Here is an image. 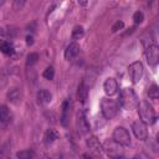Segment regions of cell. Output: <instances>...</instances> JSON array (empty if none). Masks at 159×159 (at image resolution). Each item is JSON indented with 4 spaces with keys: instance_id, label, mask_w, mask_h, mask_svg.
I'll return each mask as SVG.
<instances>
[{
    "instance_id": "obj_1",
    "label": "cell",
    "mask_w": 159,
    "mask_h": 159,
    "mask_svg": "<svg viewBox=\"0 0 159 159\" xmlns=\"http://www.w3.org/2000/svg\"><path fill=\"white\" fill-rule=\"evenodd\" d=\"M139 101H138V97L135 94V92L132 89V88H123L120 89L119 92V104L124 108V109H134L137 106H138Z\"/></svg>"
},
{
    "instance_id": "obj_2",
    "label": "cell",
    "mask_w": 159,
    "mask_h": 159,
    "mask_svg": "<svg viewBox=\"0 0 159 159\" xmlns=\"http://www.w3.org/2000/svg\"><path fill=\"white\" fill-rule=\"evenodd\" d=\"M137 107H138L139 119H140L144 124H147V123L152 124V123L155 120V112H154V109H153V107H152V104H150L149 102L142 101V102L138 103Z\"/></svg>"
},
{
    "instance_id": "obj_3",
    "label": "cell",
    "mask_w": 159,
    "mask_h": 159,
    "mask_svg": "<svg viewBox=\"0 0 159 159\" xmlns=\"http://www.w3.org/2000/svg\"><path fill=\"white\" fill-rule=\"evenodd\" d=\"M101 109H102V114L106 119H112L118 113V103L111 98H102Z\"/></svg>"
},
{
    "instance_id": "obj_4",
    "label": "cell",
    "mask_w": 159,
    "mask_h": 159,
    "mask_svg": "<svg viewBox=\"0 0 159 159\" xmlns=\"http://www.w3.org/2000/svg\"><path fill=\"white\" fill-rule=\"evenodd\" d=\"M102 147H103V152H106L107 155L111 158L116 159V158L122 157L123 154V147L119 143H117L114 139H107L102 144Z\"/></svg>"
},
{
    "instance_id": "obj_5",
    "label": "cell",
    "mask_w": 159,
    "mask_h": 159,
    "mask_svg": "<svg viewBox=\"0 0 159 159\" xmlns=\"http://www.w3.org/2000/svg\"><path fill=\"white\" fill-rule=\"evenodd\" d=\"M113 139L117 143H119L122 147L130 145V135H129V132L124 127H117L113 130Z\"/></svg>"
},
{
    "instance_id": "obj_6",
    "label": "cell",
    "mask_w": 159,
    "mask_h": 159,
    "mask_svg": "<svg viewBox=\"0 0 159 159\" xmlns=\"http://www.w3.org/2000/svg\"><path fill=\"white\" fill-rule=\"evenodd\" d=\"M128 72H129V76H130L132 82L133 83H138L142 80L143 75H144V67H143L142 62L135 61V62H133L128 67Z\"/></svg>"
},
{
    "instance_id": "obj_7",
    "label": "cell",
    "mask_w": 159,
    "mask_h": 159,
    "mask_svg": "<svg viewBox=\"0 0 159 159\" xmlns=\"http://www.w3.org/2000/svg\"><path fill=\"white\" fill-rule=\"evenodd\" d=\"M145 57L149 66H157L159 62V47L157 45H148L145 47Z\"/></svg>"
},
{
    "instance_id": "obj_8",
    "label": "cell",
    "mask_w": 159,
    "mask_h": 159,
    "mask_svg": "<svg viewBox=\"0 0 159 159\" xmlns=\"http://www.w3.org/2000/svg\"><path fill=\"white\" fill-rule=\"evenodd\" d=\"M132 130L134 133V135L139 139V140H145L148 138V129H147V124H144L140 119H137L132 123Z\"/></svg>"
},
{
    "instance_id": "obj_9",
    "label": "cell",
    "mask_w": 159,
    "mask_h": 159,
    "mask_svg": "<svg viewBox=\"0 0 159 159\" xmlns=\"http://www.w3.org/2000/svg\"><path fill=\"white\" fill-rule=\"evenodd\" d=\"M103 89H104V92H106L107 96L116 94L118 92V83H117V81L114 78H112V77L107 78L104 81V83H103Z\"/></svg>"
},
{
    "instance_id": "obj_10",
    "label": "cell",
    "mask_w": 159,
    "mask_h": 159,
    "mask_svg": "<svg viewBox=\"0 0 159 159\" xmlns=\"http://www.w3.org/2000/svg\"><path fill=\"white\" fill-rule=\"evenodd\" d=\"M77 129L81 134H87L89 132V124H88L83 112H80L77 114Z\"/></svg>"
},
{
    "instance_id": "obj_11",
    "label": "cell",
    "mask_w": 159,
    "mask_h": 159,
    "mask_svg": "<svg viewBox=\"0 0 159 159\" xmlns=\"http://www.w3.org/2000/svg\"><path fill=\"white\" fill-rule=\"evenodd\" d=\"M78 52H80V45L76 42H71L65 50V58L67 61H71L78 55Z\"/></svg>"
},
{
    "instance_id": "obj_12",
    "label": "cell",
    "mask_w": 159,
    "mask_h": 159,
    "mask_svg": "<svg viewBox=\"0 0 159 159\" xmlns=\"http://www.w3.org/2000/svg\"><path fill=\"white\" fill-rule=\"evenodd\" d=\"M87 147L92 152H94L96 154H101L103 152V147H102V144L99 143V140L96 137H89L87 139Z\"/></svg>"
},
{
    "instance_id": "obj_13",
    "label": "cell",
    "mask_w": 159,
    "mask_h": 159,
    "mask_svg": "<svg viewBox=\"0 0 159 159\" xmlns=\"http://www.w3.org/2000/svg\"><path fill=\"white\" fill-rule=\"evenodd\" d=\"M36 98H37V103H39V104L45 106V104H48V103L51 102L52 96H51V93H50L47 89H40V91L37 92Z\"/></svg>"
},
{
    "instance_id": "obj_14",
    "label": "cell",
    "mask_w": 159,
    "mask_h": 159,
    "mask_svg": "<svg viewBox=\"0 0 159 159\" xmlns=\"http://www.w3.org/2000/svg\"><path fill=\"white\" fill-rule=\"evenodd\" d=\"M70 107H71V101L67 98V99H65V102H63V104H62L61 124H62L63 127H66V125L68 124V118H70V116H68V111H70Z\"/></svg>"
},
{
    "instance_id": "obj_15",
    "label": "cell",
    "mask_w": 159,
    "mask_h": 159,
    "mask_svg": "<svg viewBox=\"0 0 159 159\" xmlns=\"http://www.w3.org/2000/svg\"><path fill=\"white\" fill-rule=\"evenodd\" d=\"M87 96H88V86L86 84L84 81L81 82V84L78 86V92H77V97L80 99L81 103H84L86 99H87Z\"/></svg>"
},
{
    "instance_id": "obj_16",
    "label": "cell",
    "mask_w": 159,
    "mask_h": 159,
    "mask_svg": "<svg viewBox=\"0 0 159 159\" xmlns=\"http://www.w3.org/2000/svg\"><path fill=\"white\" fill-rule=\"evenodd\" d=\"M12 114L6 106H0V123H10Z\"/></svg>"
},
{
    "instance_id": "obj_17",
    "label": "cell",
    "mask_w": 159,
    "mask_h": 159,
    "mask_svg": "<svg viewBox=\"0 0 159 159\" xmlns=\"http://www.w3.org/2000/svg\"><path fill=\"white\" fill-rule=\"evenodd\" d=\"M6 97H7V99H9L10 102H12V103H17V102L20 101V98H21V92H20L19 88L12 87V88H10V89L7 91Z\"/></svg>"
},
{
    "instance_id": "obj_18",
    "label": "cell",
    "mask_w": 159,
    "mask_h": 159,
    "mask_svg": "<svg viewBox=\"0 0 159 159\" xmlns=\"http://www.w3.org/2000/svg\"><path fill=\"white\" fill-rule=\"evenodd\" d=\"M60 137V134L55 130V129H47L46 133H45V142L48 144V143H53L57 138Z\"/></svg>"
},
{
    "instance_id": "obj_19",
    "label": "cell",
    "mask_w": 159,
    "mask_h": 159,
    "mask_svg": "<svg viewBox=\"0 0 159 159\" xmlns=\"http://www.w3.org/2000/svg\"><path fill=\"white\" fill-rule=\"evenodd\" d=\"M0 51L5 55H11L14 52V47L7 41H0Z\"/></svg>"
},
{
    "instance_id": "obj_20",
    "label": "cell",
    "mask_w": 159,
    "mask_h": 159,
    "mask_svg": "<svg viewBox=\"0 0 159 159\" xmlns=\"http://www.w3.org/2000/svg\"><path fill=\"white\" fill-rule=\"evenodd\" d=\"M83 35H84V30L81 25H77L73 27V30H72V39L73 40H80L83 37Z\"/></svg>"
},
{
    "instance_id": "obj_21",
    "label": "cell",
    "mask_w": 159,
    "mask_h": 159,
    "mask_svg": "<svg viewBox=\"0 0 159 159\" xmlns=\"http://www.w3.org/2000/svg\"><path fill=\"white\" fill-rule=\"evenodd\" d=\"M34 152L30 149H25V150H20L16 153V157L19 159H34Z\"/></svg>"
},
{
    "instance_id": "obj_22",
    "label": "cell",
    "mask_w": 159,
    "mask_h": 159,
    "mask_svg": "<svg viewBox=\"0 0 159 159\" xmlns=\"http://www.w3.org/2000/svg\"><path fill=\"white\" fill-rule=\"evenodd\" d=\"M37 61H39V55H37L36 52H31V53H29L27 57H26V66H27V67H31V66H34Z\"/></svg>"
},
{
    "instance_id": "obj_23",
    "label": "cell",
    "mask_w": 159,
    "mask_h": 159,
    "mask_svg": "<svg viewBox=\"0 0 159 159\" xmlns=\"http://www.w3.org/2000/svg\"><path fill=\"white\" fill-rule=\"evenodd\" d=\"M148 96L150 99H158L159 97V88L157 84H152L148 89Z\"/></svg>"
},
{
    "instance_id": "obj_24",
    "label": "cell",
    "mask_w": 159,
    "mask_h": 159,
    "mask_svg": "<svg viewBox=\"0 0 159 159\" xmlns=\"http://www.w3.org/2000/svg\"><path fill=\"white\" fill-rule=\"evenodd\" d=\"M42 76H43L46 80H48V81L53 80V77H55V70H53V67H52V66H48V67H46V70L43 71Z\"/></svg>"
},
{
    "instance_id": "obj_25",
    "label": "cell",
    "mask_w": 159,
    "mask_h": 159,
    "mask_svg": "<svg viewBox=\"0 0 159 159\" xmlns=\"http://www.w3.org/2000/svg\"><path fill=\"white\" fill-rule=\"evenodd\" d=\"M7 71H6V68H2V70H0V88H2L5 84H6V82H7Z\"/></svg>"
},
{
    "instance_id": "obj_26",
    "label": "cell",
    "mask_w": 159,
    "mask_h": 159,
    "mask_svg": "<svg viewBox=\"0 0 159 159\" xmlns=\"http://www.w3.org/2000/svg\"><path fill=\"white\" fill-rule=\"evenodd\" d=\"M133 20H134L135 24H140V22H143V20H144V15H143V12H142V11H137V12H134V15H133Z\"/></svg>"
},
{
    "instance_id": "obj_27",
    "label": "cell",
    "mask_w": 159,
    "mask_h": 159,
    "mask_svg": "<svg viewBox=\"0 0 159 159\" xmlns=\"http://www.w3.org/2000/svg\"><path fill=\"white\" fill-rule=\"evenodd\" d=\"M123 21H116L114 22V25L112 26V32H117L118 30H120L122 27H123Z\"/></svg>"
},
{
    "instance_id": "obj_28",
    "label": "cell",
    "mask_w": 159,
    "mask_h": 159,
    "mask_svg": "<svg viewBox=\"0 0 159 159\" xmlns=\"http://www.w3.org/2000/svg\"><path fill=\"white\" fill-rule=\"evenodd\" d=\"M24 4H25V1H19V0H16V1L14 2V7H15V9H20V7L24 6Z\"/></svg>"
},
{
    "instance_id": "obj_29",
    "label": "cell",
    "mask_w": 159,
    "mask_h": 159,
    "mask_svg": "<svg viewBox=\"0 0 159 159\" xmlns=\"http://www.w3.org/2000/svg\"><path fill=\"white\" fill-rule=\"evenodd\" d=\"M26 43H27L29 46H31V45L34 43V37H32L31 35H29V36H26Z\"/></svg>"
},
{
    "instance_id": "obj_30",
    "label": "cell",
    "mask_w": 159,
    "mask_h": 159,
    "mask_svg": "<svg viewBox=\"0 0 159 159\" xmlns=\"http://www.w3.org/2000/svg\"><path fill=\"white\" fill-rule=\"evenodd\" d=\"M133 159H140V157H138V155H137V157H134Z\"/></svg>"
},
{
    "instance_id": "obj_31",
    "label": "cell",
    "mask_w": 159,
    "mask_h": 159,
    "mask_svg": "<svg viewBox=\"0 0 159 159\" xmlns=\"http://www.w3.org/2000/svg\"><path fill=\"white\" fill-rule=\"evenodd\" d=\"M116 159H125L124 157H119V158H116Z\"/></svg>"
},
{
    "instance_id": "obj_32",
    "label": "cell",
    "mask_w": 159,
    "mask_h": 159,
    "mask_svg": "<svg viewBox=\"0 0 159 159\" xmlns=\"http://www.w3.org/2000/svg\"><path fill=\"white\" fill-rule=\"evenodd\" d=\"M0 159H2V153L0 152Z\"/></svg>"
}]
</instances>
